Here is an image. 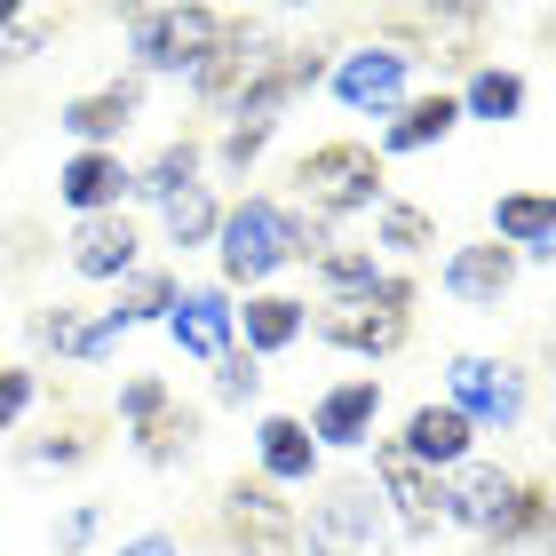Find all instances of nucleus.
Instances as JSON below:
<instances>
[{
  "label": "nucleus",
  "instance_id": "f257e3e1",
  "mask_svg": "<svg viewBox=\"0 0 556 556\" xmlns=\"http://www.w3.org/2000/svg\"><path fill=\"white\" fill-rule=\"evenodd\" d=\"M326 247H334L326 223H302L294 207H278V199H263V191L239 199V207H223V223H215V263L247 294H255L270 270H287V263H318Z\"/></svg>",
  "mask_w": 556,
  "mask_h": 556
},
{
  "label": "nucleus",
  "instance_id": "f03ea898",
  "mask_svg": "<svg viewBox=\"0 0 556 556\" xmlns=\"http://www.w3.org/2000/svg\"><path fill=\"white\" fill-rule=\"evenodd\" d=\"M438 485H445V525H462V533L485 541V548L533 541L548 525V493L533 477H509L501 462H462V469H445Z\"/></svg>",
  "mask_w": 556,
  "mask_h": 556
},
{
  "label": "nucleus",
  "instance_id": "7ed1b4c3",
  "mask_svg": "<svg viewBox=\"0 0 556 556\" xmlns=\"http://www.w3.org/2000/svg\"><path fill=\"white\" fill-rule=\"evenodd\" d=\"M294 191H302V207H311L318 223H342V215H366V207H382V151L358 143V136H334V143H311L294 160Z\"/></svg>",
  "mask_w": 556,
  "mask_h": 556
},
{
  "label": "nucleus",
  "instance_id": "20e7f679",
  "mask_svg": "<svg viewBox=\"0 0 556 556\" xmlns=\"http://www.w3.org/2000/svg\"><path fill=\"white\" fill-rule=\"evenodd\" d=\"M294 556H382V493L366 477H326L311 517H294Z\"/></svg>",
  "mask_w": 556,
  "mask_h": 556
},
{
  "label": "nucleus",
  "instance_id": "39448f33",
  "mask_svg": "<svg viewBox=\"0 0 556 556\" xmlns=\"http://www.w3.org/2000/svg\"><path fill=\"white\" fill-rule=\"evenodd\" d=\"M445 406L462 414L477 438H485V429L509 438V429L525 421V406H533V382H525L509 358H477V350H462V358H445Z\"/></svg>",
  "mask_w": 556,
  "mask_h": 556
},
{
  "label": "nucleus",
  "instance_id": "423d86ee",
  "mask_svg": "<svg viewBox=\"0 0 556 556\" xmlns=\"http://www.w3.org/2000/svg\"><path fill=\"white\" fill-rule=\"evenodd\" d=\"M119 429H128V445L143 453L151 469H175V462L199 445V414L160 382V374H136V382H119Z\"/></svg>",
  "mask_w": 556,
  "mask_h": 556
},
{
  "label": "nucleus",
  "instance_id": "0eeeda50",
  "mask_svg": "<svg viewBox=\"0 0 556 556\" xmlns=\"http://www.w3.org/2000/svg\"><path fill=\"white\" fill-rule=\"evenodd\" d=\"M231 9H136L128 16V56L143 72H199V56L223 40Z\"/></svg>",
  "mask_w": 556,
  "mask_h": 556
},
{
  "label": "nucleus",
  "instance_id": "6e6552de",
  "mask_svg": "<svg viewBox=\"0 0 556 556\" xmlns=\"http://www.w3.org/2000/svg\"><path fill=\"white\" fill-rule=\"evenodd\" d=\"M406 88H414V56L397 40H366V48H350V56L334 64V104H350V112L390 119L397 104H406Z\"/></svg>",
  "mask_w": 556,
  "mask_h": 556
},
{
  "label": "nucleus",
  "instance_id": "1a4fd4ad",
  "mask_svg": "<svg viewBox=\"0 0 556 556\" xmlns=\"http://www.w3.org/2000/svg\"><path fill=\"white\" fill-rule=\"evenodd\" d=\"M223 541H231V556H294V509L278 501V485L239 477L223 493Z\"/></svg>",
  "mask_w": 556,
  "mask_h": 556
},
{
  "label": "nucleus",
  "instance_id": "9d476101",
  "mask_svg": "<svg viewBox=\"0 0 556 556\" xmlns=\"http://www.w3.org/2000/svg\"><path fill=\"white\" fill-rule=\"evenodd\" d=\"M374 493L397 509V533L406 541H438V525H445V485L429 469H414L397 445H374Z\"/></svg>",
  "mask_w": 556,
  "mask_h": 556
},
{
  "label": "nucleus",
  "instance_id": "9b49d317",
  "mask_svg": "<svg viewBox=\"0 0 556 556\" xmlns=\"http://www.w3.org/2000/svg\"><path fill=\"white\" fill-rule=\"evenodd\" d=\"M167 334H175V350H184V358H199V366L231 358V350H239L231 287H184V294H175V311H167Z\"/></svg>",
  "mask_w": 556,
  "mask_h": 556
},
{
  "label": "nucleus",
  "instance_id": "f8f14e48",
  "mask_svg": "<svg viewBox=\"0 0 556 556\" xmlns=\"http://www.w3.org/2000/svg\"><path fill=\"white\" fill-rule=\"evenodd\" d=\"M136 112H143V80L128 72V80H104V88H80L72 104L56 112V128L80 143V151H119V136L136 128Z\"/></svg>",
  "mask_w": 556,
  "mask_h": 556
},
{
  "label": "nucleus",
  "instance_id": "ddd939ff",
  "mask_svg": "<svg viewBox=\"0 0 556 556\" xmlns=\"http://www.w3.org/2000/svg\"><path fill=\"white\" fill-rule=\"evenodd\" d=\"M374 421H382V374H358V382H334V390H326L302 429H311L318 453H326V445H334V453H358V445H374Z\"/></svg>",
  "mask_w": 556,
  "mask_h": 556
},
{
  "label": "nucleus",
  "instance_id": "4468645a",
  "mask_svg": "<svg viewBox=\"0 0 556 556\" xmlns=\"http://www.w3.org/2000/svg\"><path fill=\"white\" fill-rule=\"evenodd\" d=\"M136 191V167L119 160V151H72V160L56 167V199L72 215H119V199Z\"/></svg>",
  "mask_w": 556,
  "mask_h": 556
},
{
  "label": "nucleus",
  "instance_id": "2eb2a0df",
  "mask_svg": "<svg viewBox=\"0 0 556 556\" xmlns=\"http://www.w3.org/2000/svg\"><path fill=\"white\" fill-rule=\"evenodd\" d=\"M72 270L96 278V287H119V278H136V270H143L136 223H128V215H88V223H72Z\"/></svg>",
  "mask_w": 556,
  "mask_h": 556
},
{
  "label": "nucleus",
  "instance_id": "dca6fc26",
  "mask_svg": "<svg viewBox=\"0 0 556 556\" xmlns=\"http://www.w3.org/2000/svg\"><path fill=\"white\" fill-rule=\"evenodd\" d=\"M438 278H445L453 302H469V311H501L509 287H517V255L501 239H469V247H453V255H445Z\"/></svg>",
  "mask_w": 556,
  "mask_h": 556
},
{
  "label": "nucleus",
  "instance_id": "f3484780",
  "mask_svg": "<svg viewBox=\"0 0 556 556\" xmlns=\"http://www.w3.org/2000/svg\"><path fill=\"white\" fill-rule=\"evenodd\" d=\"M390 445L406 453L414 469H429V477H438V469H462V462H469L477 429H469L462 414H453V406H414V414H406V429H397Z\"/></svg>",
  "mask_w": 556,
  "mask_h": 556
},
{
  "label": "nucleus",
  "instance_id": "a211bd4d",
  "mask_svg": "<svg viewBox=\"0 0 556 556\" xmlns=\"http://www.w3.org/2000/svg\"><path fill=\"white\" fill-rule=\"evenodd\" d=\"M414 318L406 311H382V302H342V311L318 318V342L334 350H358V358H390V350H406Z\"/></svg>",
  "mask_w": 556,
  "mask_h": 556
},
{
  "label": "nucleus",
  "instance_id": "6ab92c4d",
  "mask_svg": "<svg viewBox=\"0 0 556 556\" xmlns=\"http://www.w3.org/2000/svg\"><path fill=\"white\" fill-rule=\"evenodd\" d=\"M302 326H311V302L270 294V287H255V294H247V311H239V334H247V358H255V366L278 358V350H294Z\"/></svg>",
  "mask_w": 556,
  "mask_h": 556
},
{
  "label": "nucleus",
  "instance_id": "aec40b11",
  "mask_svg": "<svg viewBox=\"0 0 556 556\" xmlns=\"http://www.w3.org/2000/svg\"><path fill=\"white\" fill-rule=\"evenodd\" d=\"M493 239L509 247V255L548 263V247H556V207H548V191H501V199H493Z\"/></svg>",
  "mask_w": 556,
  "mask_h": 556
},
{
  "label": "nucleus",
  "instance_id": "412c9836",
  "mask_svg": "<svg viewBox=\"0 0 556 556\" xmlns=\"http://www.w3.org/2000/svg\"><path fill=\"white\" fill-rule=\"evenodd\" d=\"M255 453H263V485H311L318 477V445H311V429L294 414H263Z\"/></svg>",
  "mask_w": 556,
  "mask_h": 556
},
{
  "label": "nucleus",
  "instance_id": "4be33fe9",
  "mask_svg": "<svg viewBox=\"0 0 556 556\" xmlns=\"http://www.w3.org/2000/svg\"><path fill=\"white\" fill-rule=\"evenodd\" d=\"M453 128H462V104L438 88V96H406V104L390 112V128H382V151H429V143H445Z\"/></svg>",
  "mask_w": 556,
  "mask_h": 556
},
{
  "label": "nucleus",
  "instance_id": "5701e85b",
  "mask_svg": "<svg viewBox=\"0 0 556 556\" xmlns=\"http://www.w3.org/2000/svg\"><path fill=\"white\" fill-rule=\"evenodd\" d=\"M525 96H533V88H525V72H517V64H477V72H469V88L453 96V104H462V119L509 128V119L525 112Z\"/></svg>",
  "mask_w": 556,
  "mask_h": 556
},
{
  "label": "nucleus",
  "instance_id": "b1692460",
  "mask_svg": "<svg viewBox=\"0 0 556 556\" xmlns=\"http://www.w3.org/2000/svg\"><path fill=\"white\" fill-rule=\"evenodd\" d=\"M199 167H207V151H199L191 136H175V143H160V151H151V160L136 167V191L151 199V207H167V199L199 191Z\"/></svg>",
  "mask_w": 556,
  "mask_h": 556
},
{
  "label": "nucleus",
  "instance_id": "393cba45",
  "mask_svg": "<svg viewBox=\"0 0 556 556\" xmlns=\"http://www.w3.org/2000/svg\"><path fill=\"white\" fill-rule=\"evenodd\" d=\"M318 287H326V311L374 302V287H382V255H374V247H326V255H318Z\"/></svg>",
  "mask_w": 556,
  "mask_h": 556
},
{
  "label": "nucleus",
  "instance_id": "a878e982",
  "mask_svg": "<svg viewBox=\"0 0 556 556\" xmlns=\"http://www.w3.org/2000/svg\"><path fill=\"white\" fill-rule=\"evenodd\" d=\"M175 294H184V278H175V270H136V278H119V302H112V311H119V326H151V318L167 326Z\"/></svg>",
  "mask_w": 556,
  "mask_h": 556
},
{
  "label": "nucleus",
  "instance_id": "bb28decb",
  "mask_svg": "<svg viewBox=\"0 0 556 556\" xmlns=\"http://www.w3.org/2000/svg\"><path fill=\"white\" fill-rule=\"evenodd\" d=\"M374 247H390V255H421V247H438V215L406 207V199H382V207H374Z\"/></svg>",
  "mask_w": 556,
  "mask_h": 556
},
{
  "label": "nucleus",
  "instance_id": "cd10ccee",
  "mask_svg": "<svg viewBox=\"0 0 556 556\" xmlns=\"http://www.w3.org/2000/svg\"><path fill=\"white\" fill-rule=\"evenodd\" d=\"M167 247H184V255H191V247H215V223H223V199L207 191V184H199V191H184V199H167Z\"/></svg>",
  "mask_w": 556,
  "mask_h": 556
},
{
  "label": "nucleus",
  "instance_id": "c85d7f7f",
  "mask_svg": "<svg viewBox=\"0 0 556 556\" xmlns=\"http://www.w3.org/2000/svg\"><path fill=\"white\" fill-rule=\"evenodd\" d=\"M64 33V16H48V9H16L9 24H0V72L9 64H24V56H40L48 40Z\"/></svg>",
  "mask_w": 556,
  "mask_h": 556
},
{
  "label": "nucleus",
  "instance_id": "c756f323",
  "mask_svg": "<svg viewBox=\"0 0 556 556\" xmlns=\"http://www.w3.org/2000/svg\"><path fill=\"white\" fill-rule=\"evenodd\" d=\"M80 326H88L80 302H48V311H33V350H56V358H72Z\"/></svg>",
  "mask_w": 556,
  "mask_h": 556
},
{
  "label": "nucleus",
  "instance_id": "7c9ffc66",
  "mask_svg": "<svg viewBox=\"0 0 556 556\" xmlns=\"http://www.w3.org/2000/svg\"><path fill=\"white\" fill-rule=\"evenodd\" d=\"M255 390H263V366L247 358V350H231V358H215V406H247Z\"/></svg>",
  "mask_w": 556,
  "mask_h": 556
},
{
  "label": "nucleus",
  "instance_id": "2f4dec72",
  "mask_svg": "<svg viewBox=\"0 0 556 556\" xmlns=\"http://www.w3.org/2000/svg\"><path fill=\"white\" fill-rule=\"evenodd\" d=\"M119 334H128V326H119V311H88L80 342H72V366H104L112 350H119Z\"/></svg>",
  "mask_w": 556,
  "mask_h": 556
},
{
  "label": "nucleus",
  "instance_id": "473e14b6",
  "mask_svg": "<svg viewBox=\"0 0 556 556\" xmlns=\"http://www.w3.org/2000/svg\"><path fill=\"white\" fill-rule=\"evenodd\" d=\"M88 453H96V438L64 429V438H33V445H24V462H33V469H80Z\"/></svg>",
  "mask_w": 556,
  "mask_h": 556
},
{
  "label": "nucleus",
  "instance_id": "72a5a7b5",
  "mask_svg": "<svg viewBox=\"0 0 556 556\" xmlns=\"http://www.w3.org/2000/svg\"><path fill=\"white\" fill-rule=\"evenodd\" d=\"M33 397H40V374H33V366H0V438L24 421V406H33Z\"/></svg>",
  "mask_w": 556,
  "mask_h": 556
},
{
  "label": "nucleus",
  "instance_id": "f704fd0d",
  "mask_svg": "<svg viewBox=\"0 0 556 556\" xmlns=\"http://www.w3.org/2000/svg\"><path fill=\"white\" fill-rule=\"evenodd\" d=\"M270 136H278V128H247V119H231V128H223V143H215V160H223V167H255Z\"/></svg>",
  "mask_w": 556,
  "mask_h": 556
},
{
  "label": "nucleus",
  "instance_id": "c9c22d12",
  "mask_svg": "<svg viewBox=\"0 0 556 556\" xmlns=\"http://www.w3.org/2000/svg\"><path fill=\"white\" fill-rule=\"evenodd\" d=\"M96 525H104V509H96V501H80V509L56 517V533H48V541H56V556H80V548L96 541Z\"/></svg>",
  "mask_w": 556,
  "mask_h": 556
},
{
  "label": "nucleus",
  "instance_id": "e433bc0d",
  "mask_svg": "<svg viewBox=\"0 0 556 556\" xmlns=\"http://www.w3.org/2000/svg\"><path fill=\"white\" fill-rule=\"evenodd\" d=\"M112 556H184V541H175V533H136V541H119Z\"/></svg>",
  "mask_w": 556,
  "mask_h": 556
},
{
  "label": "nucleus",
  "instance_id": "4c0bfd02",
  "mask_svg": "<svg viewBox=\"0 0 556 556\" xmlns=\"http://www.w3.org/2000/svg\"><path fill=\"white\" fill-rule=\"evenodd\" d=\"M9 16H16V0H0V24H9Z\"/></svg>",
  "mask_w": 556,
  "mask_h": 556
}]
</instances>
